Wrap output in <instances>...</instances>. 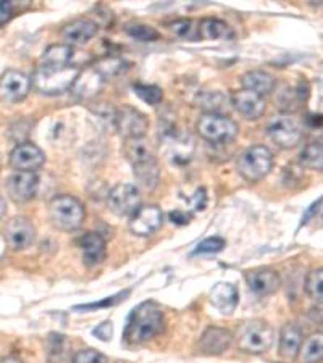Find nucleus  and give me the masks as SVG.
<instances>
[{"label": "nucleus", "instance_id": "2", "mask_svg": "<svg viewBox=\"0 0 323 363\" xmlns=\"http://www.w3.org/2000/svg\"><path fill=\"white\" fill-rule=\"evenodd\" d=\"M81 68L78 65H54V63H40L34 69L31 86L43 96H58L72 89L76 76Z\"/></svg>", "mask_w": 323, "mask_h": 363}, {"label": "nucleus", "instance_id": "14", "mask_svg": "<svg viewBox=\"0 0 323 363\" xmlns=\"http://www.w3.org/2000/svg\"><path fill=\"white\" fill-rule=\"evenodd\" d=\"M44 163L45 154L33 143H20L10 154V165L16 172L36 173Z\"/></svg>", "mask_w": 323, "mask_h": 363}, {"label": "nucleus", "instance_id": "7", "mask_svg": "<svg viewBox=\"0 0 323 363\" xmlns=\"http://www.w3.org/2000/svg\"><path fill=\"white\" fill-rule=\"evenodd\" d=\"M267 134L281 149H292L302 140V130L291 115L278 113L267 123Z\"/></svg>", "mask_w": 323, "mask_h": 363}, {"label": "nucleus", "instance_id": "17", "mask_svg": "<svg viewBox=\"0 0 323 363\" xmlns=\"http://www.w3.org/2000/svg\"><path fill=\"white\" fill-rule=\"evenodd\" d=\"M105 79L94 67L81 68V72L78 76H76L75 83L70 91H72L75 97L89 101V99H94L99 92L102 91Z\"/></svg>", "mask_w": 323, "mask_h": 363}, {"label": "nucleus", "instance_id": "12", "mask_svg": "<svg viewBox=\"0 0 323 363\" xmlns=\"http://www.w3.org/2000/svg\"><path fill=\"white\" fill-rule=\"evenodd\" d=\"M310 96V86L305 79H301L297 84H281L275 96V102L281 112L290 115L297 112L302 105L307 102Z\"/></svg>", "mask_w": 323, "mask_h": 363}, {"label": "nucleus", "instance_id": "36", "mask_svg": "<svg viewBox=\"0 0 323 363\" xmlns=\"http://www.w3.org/2000/svg\"><path fill=\"white\" fill-rule=\"evenodd\" d=\"M226 242L225 239H221L219 236H214V238H207L204 239V241L197 245L196 250L192 252L194 255H199V254H217V252L223 250L225 247Z\"/></svg>", "mask_w": 323, "mask_h": 363}, {"label": "nucleus", "instance_id": "43", "mask_svg": "<svg viewBox=\"0 0 323 363\" xmlns=\"http://www.w3.org/2000/svg\"><path fill=\"white\" fill-rule=\"evenodd\" d=\"M170 220L175 225H187L190 223L191 216L186 212H181V210H175V212H170Z\"/></svg>", "mask_w": 323, "mask_h": 363}, {"label": "nucleus", "instance_id": "24", "mask_svg": "<svg viewBox=\"0 0 323 363\" xmlns=\"http://www.w3.org/2000/svg\"><path fill=\"white\" fill-rule=\"evenodd\" d=\"M121 152H123V155L126 157V160L131 162L133 165L155 159L154 145H152L150 140H148L146 138L125 139Z\"/></svg>", "mask_w": 323, "mask_h": 363}, {"label": "nucleus", "instance_id": "44", "mask_svg": "<svg viewBox=\"0 0 323 363\" xmlns=\"http://www.w3.org/2000/svg\"><path fill=\"white\" fill-rule=\"evenodd\" d=\"M0 363H25L21 359L15 355H10V357H4V359H0Z\"/></svg>", "mask_w": 323, "mask_h": 363}, {"label": "nucleus", "instance_id": "30", "mask_svg": "<svg viewBox=\"0 0 323 363\" xmlns=\"http://www.w3.org/2000/svg\"><path fill=\"white\" fill-rule=\"evenodd\" d=\"M94 68L97 69L99 73L104 79H109V78H119V76L125 74L128 72V62L123 60V58L119 57H105L101 58Z\"/></svg>", "mask_w": 323, "mask_h": 363}, {"label": "nucleus", "instance_id": "1", "mask_svg": "<svg viewBox=\"0 0 323 363\" xmlns=\"http://www.w3.org/2000/svg\"><path fill=\"white\" fill-rule=\"evenodd\" d=\"M163 330V312L155 302H143L129 315L125 339L129 344H144Z\"/></svg>", "mask_w": 323, "mask_h": 363}, {"label": "nucleus", "instance_id": "42", "mask_svg": "<svg viewBox=\"0 0 323 363\" xmlns=\"http://www.w3.org/2000/svg\"><path fill=\"white\" fill-rule=\"evenodd\" d=\"M11 15H13V4L0 0V26H4L5 23H9Z\"/></svg>", "mask_w": 323, "mask_h": 363}, {"label": "nucleus", "instance_id": "31", "mask_svg": "<svg viewBox=\"0 0 323 363\" xmlns=\"http://www.w3.org/2000/svg\"><path fill=\"white\" fill-rule=\"evenodd\" d=\"M299 162H301V167L305 169H315V172H322L323 168V149L322 143H310L304 147L301 152V157H299Z\"/></svg>", "mask_w": 323, "mask_h": 363}, {"label": "nucleus", "instance_id": "6", "mask_svg": "<svg viewBox=\"0 0 323 363\" xmlns=\"http://www.w3.org/2000/svg\"><path fill=\"white\" fill-rule=\"evenodd\" d=\"M196 130L199 136L212 144H228L236 139L239 128L228 115L204 113L197 120Z\"/></svg>", "mask_w": 323, "mask_h": 363}, {"label": "nucleus", "instance_id": "18", "mask_svg": "<svg viewBox=\"0 0 323 363\" xmlns=\"http://www.w3.org/2000/svg\"><path fill=\"white\" fill-rule=\"evenodd\" d=\"M233 335L225 328L210 326L199 339V352L204 355H220L230 347Z\"/></svg>", "mask_w": 323, "mask_h": 363}, {"label": "nucleus", "instance_id": "3", "mask_svg": "<svg viewBox=\"0 0 323 363\" xmlns=\"http://www.w3.org/2000/svg\"><path fill=\"white\" fill-rule=\"evenodd\" d=\"M236 341L243 352L263 354L273 345L275 331L267 321L249 320L238 328Z\"/></svg>", "mask_w": 323, "mask_h": 363}, {"label": "nucleus", "instance_id": "37", "mask_svg": "<svg viewBox=\"0 0 323 363\" xmlns=\"http://www.w3.org/2000/svg\"><path fill=\"white\" fill-rule=\"evenodd\" d=\"M170 31H172L176 38H181V39H192L196 38L194 36V23L192 20H186V18H181V20H176L173 23H170Z\"/></svg>", "mask_w": 323, "mask_h": 363}, {"label": "nucleus", "instance_id": "4", "mask_svg": "<svg viewBox=\"0 0 323 363\" xmlns=\"http://www.w3.org/2000/svg\"><path fill=\"white\" fill-rule=\"evenodd\" d=\"M52 225L62 231H75L83 225L86 210L78 199L68 194L57 196L49 203Z\"/></svg>", "mask_w": 323, "mask_h": 363}, {"label": "nucleus", "instance_id": "45", "mask_svg": "<svg viewBox=\"0 0 323 363\" xmlns=\"http://www.w3.org/2000/svg\"><path fill=\"white\" fill-rule=\"evenodd\" d=\"M5 212H7V202L4 201V197H0V220L4 218Z\"/></svg>", "mask_w": 323, "mask_h": 363}, {"label": "nucleus", "instance_id": "39", "mask_svg": "<svg viewBox=\"0 0 323 363\" xmlns=\"http://www.w3.org/2000/svg\"><path fill=\"white\" fill-rule=\"evenodd\" d=\"M73 363H107V359L97 350L83 349L75 355Z\"/></svg>", "mask_w": 323, "mask_h": 363}, {"label": "nucleus", "instance_id": "25", "mask_svg": "<svg viewBox=\"0 0 323 363\" xmlns=\"http://www.w3.org/2000/svg\"><path fill=\"white\" fill-rule=\"evenodd\" d=\"M133 174L136 179L138 189L154 191L158 186V181H160V168H158L157 159L133 165Z\"/></svg>", "mask_w": 323, "mask_h": 363}, {"label": "nucleus", "instance_id": "10", "mask_svg": "<svg viewBox=\"0 0 323 363\" xmlns=\"http://www.w3.org/2000/svg\"><path fill=\"white\" fill-rule=\"evenodd\" d=\"M31 87V78L18 69H7L0 76V99L5 104H18L25 101Z\"/></svg>", "mask_w": 323, "mask_h": 363}, {"label": "nucleus", "instance_id": "29", "mask_svg": "<svg viewBox=\"0 0 323 363\" xmlns=\"http://www.w3.org/2000/svg\"><path fill=\"white\" fill-rule=\"evenodd\" d=\"M301 363H319L323 357V336L322 333H314L305 341H302L301 349L297 352Z\"/></svg>", "mask_w": 323, "mask_h": 363}, {"label": "nucleus", "instance_id": "16", "mask_svg": "<svg viewBox=\"0 0 323 363\" xmlns=\"http://www.w3.org/2000/svg\"><path fill=\"white\" fill-rule=\"evenodd\" d=\"M5 239L13 250H25L36 239V230L25 216H15L5 228Z\"/></svg>", "mask_w": 323, "mask_h": 363}, {"label": "nucleus", "instance_id": "34", "mask_svg": "<svg viewBox=\"0 0 323 363\" xmlns=\"http://www.w3.org/2000/svg\"><path fill=\"white\" fill-rule=\"evenodd\" d=\"M323 272L322 268L319 270H312L309 274L307 278H305V283H304V289L307 292L309 297H312L314 301H319L322 302V297H323Z\"/></svg>", "mask_w": 323, "mask_h": 363}, {"label": "nucleus", "instance_id": "5", "mask_svg": "<svg viewBox=\"0 0 323 363\" xmlns=\"http://www.w3.org/2000/svg\"><path fill=\"white\" fill-rule=\"evenodd\" d=\"M273 168V154L265 145H254L238 157L236 169L248 183H258L267 178Z\"/></svg>", "mask_w": 323, "mask_h": 363}, {"label": "nucleus", "instance_id": "13", "mask_svg": "<svg viewBox=\"0 0 323 363\" xmlns=\"http://www.w3.org/2000/svg\"><path fill=\"white\" fill-rule=\"evenodd\" d=\"M163 213L157 205H146L139 207L136 213L129 218V230L139 238H149L162 228Z\"/></svg>", "mask_w": 323, "mask_h": 363}, {"label": "nucleus", "instance_id": "23", "mask_svg": "<svg viewBox=\"0 0 323 363\" xmlns=\"http://www.w3.org/2000/svg\"><path fill=\"white\" fill-rule=\"evenodd\" d=\"M241 86H243V89L263 97L267 94L273 92L275 87H277V79L270 73L262 72V69H252V72L241 76Z\"/></svg>", "mask_w": 323, "mask_h": 363}, {"label": "nucleus", "instance_id": "33", "mask_svg": "<svg viewBox=\"0 0 323 363\" xmlns=\"http://www.w3.org/2000/svg\"><path fill=\"white\" fill-rule=\"evenodd\" d=\"M125 31L128 36L139 40V43H154V40L160 38V34H158L155 28L148 25H139V23H136V25H128L125 28Z\"/></svg>", "mask_w": 323, "mask_h": 363}, {"label": "nucleus", "instance_id": "32", "mask_svg": "<svg viewBox=\"0 0 323 363\" xmlns=\"http://www.w3.org/2000/svg\"><path fill=\"white\" fill-rule=\"evenodd\" d=\"M133 91L141 101L149 104V105H160L163 101V91L158 86L154 84H133Z\"/></svg>", "mask_w": 323, "mask_h": 363}, {"label": "nucleus", "instance_id": "21", "mask_svg": "<svg viewBox=\"0 0 323 363\" xmlns=\"http://www.w3.org/2000/svg\"><path fill=\"white\" fill-rule=\"evenodd\" d=\"M81 257L87 267H96L105 260L107 255V244L99 233H86L80 239Z\"/></svg>", "mask_w": 323, "mask_h": 363}, {"label": "nucleus", "instance_id": "35", "mask_svg": "<svg viewBox=\"0 0 323 363\" xmlns=\"http://www.w3.org/2000/svg\"><path fill=\"white\" fill-rule=\"evenodd\" d=\"M92 113L97 116L99 121L104 123L105 126L115 128V116L116 108L111 104H97V107L92 108Z\"/></svg>", "mask_w": 323, "mask_h": 363}, {"label": "nucleus", "instance_id": "40", "mask_svg": "<svg viewBox=\"0 0 323 363\" xmlns=\"http://www.w3.org/2000/svg\"><path fill=\"white\" fill-rule=\"evenodd\" d=\"M92 335L101 339V341H104V342L110 341L111 336H114V323H111V321H109V320L104 321L102 325H99L97 328H94Z\"/></svg>", "mask_w": 323, "mask_h": 363}, {"label": "nucleus", "instance_id": "11", "mask_svg": "<svg viewBox=\"0 0 323 363\" xmlns=\"http://www.w3.org/2000/svg\"><path fill=\"white\" fill-rule=\"evenodd\" d=\"M5 187H7L9 197L11 201L16 203H26L36 197L39 189V178L36 173L15 172L7 178Z\"/></svg>", "mask_w": 323, "mask_h": 363}, {"label": "nucleus", "instance_id": "27", "mask_svg": "<svg viewBox=\"0 0 323 363\" xmlns=\"http://www.w3.org/2000/svg\"><path fill=\"white\" fill-rule=\"evenodd\" d=\"M197 36L205 40H225L233 38V29L219 18H204L199 23Z\"/></svg>", "mask_w": 323, "mask_h": 363}, {"label": "nucleus", "instance_id": "8", "mask_svg": "<svg viewBox=\"0 0 323 363\" xmlns=\"http://www.w3.org/2000/svg\"><path fill=\"white\" fill-rule=\"evenodd\" d=\"M115 130L125 139H139L144 138L149 130V121L144 113L129 105H123L116 108L115 116Z\"/></svg>", "mask_w": 323, "mask_h": 363}, {"label": "nucleus", "instance_id": "15", "mask_svg": "<svg viewBox=\"0 0 323 363\" xmlns=\"http://www.w3.org/2000/svg\"><path fill=\"white\" fill-rule=\"evenodd\" d=\"M230 104L241 116H244L246 120L262 118L267 110L265 99L246 89L233 92L230 97Z\"/></svg>", "mask_w": 323, "mask_h": 363}, {"label": "nucleus", "instance_id": "9", "mask_svg": "<svg viewBox=\"0 0 323 363\" xmlns=\"http://www.w3.org/2000/svg\"><path fill=\"white\" fill-rule=\"evenodd\" d=\"M141 191L133 184H119L109 192V208L119 216H131L141 207Z\"/></svg>", "mask_w": 323, "mask_h": 363}, {"label": "nucleus", "instance_id": "38", "mask_svg": "<svg viewBox=\"0 0 323 363\" xmlns=\"http://www.w3.org/2000/svg\"><path fill=\"white\" fill-rule=\"evenodd\" d=\"M129 296V291L125 292H119V294L111 296V297H105L101 302H94V303H86V306H78L75 307V310H96V308H107V307H114L116 303H120L121 301Z\"/></svg>", "mask_w": 323, "mask_h": 363}, {"label": "nucleus", "instance_id": "26", "mask_svg": "<svg viewBox=\"0 0 323 363\" xmlns=\"http://www.w3.org/2000/svg\"><path fill=\"white\" fill-rule=\"evenodd\" d=\"M302 344V333L296 325L288 323L281 328L280 333V352L286 359H295L297 357L299 349Z\"/></svg>", "mask_w": 323, "mask_h": 363}, {"label": "nucleus", "instance_id": "19", "mask_svg": "<svg viewBox=\"0 0 323 363\" xmlns=\"http://www.w3.org/2000/svg\"><path fill=\"white\" fill-rule=\"evenodd\" d=\"M249 289L257 296H270L280 288V277L270 268H257L244 274Z\"/></svg>", "mask_w": 323, "mask_h": 363}, {"label": "nucleus", "instance_id": "22", "mask_svg": "<svg viewBox=\"0 0 323 363\" xmlns=\"http://www.w3.org/2000/svg\"><path fill=\"white\" fill-rule=\"evenodd\" d=\"M239 294L231 283H217L210 291V303L223 315H231L238 307Z\"/></svg>", "mask_w": 323, "mask_h": 363}, {"label": "nucleus", "instance_id": "20", "mask_svg": "<svg viewBox=\"0 0 323 363\" xmlns=\"http://www.w3.org/2000/svg\"><path fill=\"white\" fill-rule=\"evenodd\" d=\"M97 23L89 18H80L72 23H68L67 26L62 29V38L65 44L73 47V45H83L96 36L97 34Z\"/></svg>", "mask_w": 323, "mask_h": 363}, {"label": "nucleus", "instance_id": "41", "mask_svg": "<svg viewBox=\"0 0 323 363\" xmlns=\"http://www.w3.org/2000/svg\"><path fill=\"white\" fill-rule=\"evenodd\" d=\"M190 203L192 210H196V212H202L205 208V205H207V194H205V189L204 187H199L196 191V194H194L192 199H190Z\"/></svg>", "mask_w": 323, "mask_h": 363}, {"label": "nucleus", "instance_id": "28", "mask_svg": "<svg viewBox=\"0 0 323 363\" xmlns=\"http://www.w3.org/2000/svg\"><path fill=\"white\" fill-rule=\"evenodd\" d=\"M194 104H196L199 108L205 110V113L225 115L228 104H230V99L223 96L219 91H201L197 92Z\"/></svg>", "mask_w": 323, "mask_h": 363}]
</instances>
